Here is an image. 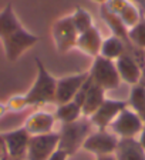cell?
Listing matches in <instances>:
<instances>
[{"mask_svg":"<svg viewBox=\"0 0 145 160\" xmlns=\"http://www.w3.org/2000/svg\"><path fill=\"white\" fill-rule=\"evenodd\" d=\"M0 42L4 50V56L12 63L17 62L39 42L36 34L30 33L20 23L10 3L0 10Z\"/></svg>","mask_w":145,"mask_h":160,"instance_id":"cell-1","label":"cell"},{"mask_svg":"<svg viewBox=\"0 0 145 160\" xmlns=\"http://www.w3.org/2000/svg\"><path fill=\"white\" fill-rule=\"evenodd\" d=\"M37 74L33 86L26 94H23L24 102L27 106H41V104L56 103V87L57 79L51 76L43 62L36 59Z\"/></svg>","mask_w":145,"mask_h":160,"instance_id":"cell-2","label":"cell"},{"mask_svg":"<svg viewBox=\"0 0 145 160\" xmlns=\"http://www.w3.org/2000/svg\"><path fill=\"white\" fill-rule=\"evenodd\" d=\"M88 73L92 83L100 86L105 92L117 89L121 83V77L118 74L115 62L105 59V57L100 56V54L97 57H94V62H92V66L88 70Z\"/></svg>","mask_w":145,"mask_h":160,"instance_id":"cell-3","label":"cell"},{"mask_svg":"<svg viewBox=\"0 0 145 160\" xmlns=\"http://www.w3.org/2000/svg\"><path fill=\"white\" fill-rule=\"evenodd\" d=\"M90 124H91L90 119H78L72 123H66L60 133L58 147L66 150L68 154H72L80 146H82L86 139L90 136Z\"/></svg>","mask_w":145,"mask_h":160,"instance_id":"cell-4","label":"cell"},{"mask_svg":"<svg viewBox=\"0 0 145 160\" xmlns=\"http://www.w3.org/2000/svg\"><path fill=\"white\" fill-rule=\"evenodd\" d=\"M51 36L57 52L61 54L68 53L71 49H74L78 39V32L74 27L71 22V16H63L56 20L51 27Z\"/></svg>","mask_w":145,"mask_h":160,"instance_id":"cell-5","label":"cell"},{"mask_svg":"<svg viewBox=\"0 0 145 160\" xmlns=\"http://www.w3.org/2000/svg\"><path fill=\"white\" fill-rule=\"evenodd\" d=\"M108 129L111 133H114L119 139L135 137L137 134H141L142 129H144V122L131 107L127 106L124 110L119 112V114L114 119V122L110 124Z\"/></svg>","mask_w":145,"mask_h":160,"instance_id":"cell-6","label":"cell"},{"mask_svg":"<svg viewBox=\"0 0 145 160\" xmlns=\"http://www.w3.org/2000/svg\"><path fill=\"white\" fill-rule=\"evenodd\" d=\"M60 134L46 133L31 136L27 149V160H49L54 150L58 147Z\"/></svg>","mask_w":145,"mask_h":160,"instance_id":"cell-7","label":"cell"},{"mask_svg":"<svg viewBox=\"0 0 145 160\" xmlns=\"http://www.w3.org/2000/svg\"><path fill=\"white\" fill-rule=\"evenodd\" d=\"M119 139L114 133L108 130H98L96 133H91L82 143V149L87 152L104 156V154H114L118 146Z\"/></svg>","mask_w":145,"mask_h":160,"instance_id":"cell-8","label":"cell"},{"mask_svg":"<svg viewBox=\"0 0 145 160\" xmlns=\"http://www.w3.org/2000/svg\"><path fill=\"white\" fill-rule=\"evenodd\" d=\"M90 73L88 72H82V73L70 74V76H64L61 79H57V87H56V103L57 104H64L72 102L76 94L78 93V90L84 84L87 79H88Z\"/></svg>","mask_w":145,"mask_h":160,"instance_id":"cell-9","label":"cell"},{"mask_svg":"<svg viewBox=\"0 0 145 160\" xmlns=\"http://www.w3.org/2000/svg\"><path fill=\"white\" fill-rule=\"evenodd\" d=\"M6 144L7 153L12 160H24L27 157V149L31 134L24 127L16 130H10L6 133H2Z\"/></svg>","mask_w":145,"mask_h":160,"instance_id":"cell-10","label":"cell"},{"mask_svg":"<svg viewBox=\"0 0 145 160\" xmlns=\"http://www.w3.org/2000/svg\"><path fill=\"white\" fill-rule=\"evenodd\" d=\"M127 106H128L127 102L105 99L104 103L98 107V110L90 117V122H91V124L98 127L100 130H107L110 124L114 122V119L119 114V112L124 110Z\"/></svg>","mask_w":145,"mask_h":160,"instance_id":"cell-11","label":"cell"},{"mask_svg":"<svg viewBox=\"0 0 145 160\" xmlns=\"http://www.w3.org/2000/svg\"><path fill=\"white\" fill-rule=\"evenodd\" d=\"M105 6L128 27V30L138 24L144 17L141 14L139 7L129 0H108Z\"/></svg>","mask_w":145,"mask_h":160,"instance_id":"cell-12","label":"cell"},{"mask_svg":"<svg viewBox=\"0 0 145 160\" xmlns=\"http://www.w3.org/2000/svg\"><path fill=\"white\" fill-rule=\"evenodd\" d=\"M115 66L117 70H118L119 77H121V82H125V83L131 84V86L139 84L142 67L129 53L125 52L124 54H121L115 60Z\"/></svg>","mask_w":145,"mask_h":160,"instance_id":"cell-13","label":"cell"},{"mask_svg":"<svg viewBox=\"0 0 145 160\" xmlns=\"http://www.w3.org/2000/svg\"><path fill=\"white\" fill-rule=\"evenodd\" d=\"M102 36L100 33V30L96 27V24L92 27H90L88 30L82 32L78 34V39H77V44L76 47L82 52L87 56L91 57H97L101 52V44H102Z\"/></svg>","mask_w":145,"mask_h":160,"instance_id":"cell-14","label":"cell"},{"mask_svg":"<svg viewBox=\"0 0 145 160\" xmlns=\"http://www.w3.org/2000/svg\"><path fill=\"white\" fill-rule=\"evenodd\" d=\"M54 120L56 119H54L53 114L47 113V112H36V113L27 117L23 127L31 136L51 133V129L54 126Z\"/></svg>","mask_w":145,"mask_h":160,"instance_id":"cell-15","label":"cell"},{"mask_svg":"<svg viewBox=\"0 0 145 160\" xmlns=\"http://www.w3.org/2000/svg\"><path fill=\"white\" fill-rule=\"evenodd\" d=\"M114 156L117 160H145V149L134 137L119 139Z\"/></svg>","mask_w":145,"mask_h":160,"instance_id":"cell-16","label":"cell"},{"mask_svg":"<svg viewBox=\"0 0 145 160\" xmlns=\"http://www.w3.org/2000/svg\"><path fill=\"white\" fill-rule=\"evenodd\" d=\"M105 100V90L101 89L100 86L91 83L88 92L86 94V99H84V103H82V116L86 117H91L92 114L96 113L98 107L104 103Z\"/></svg>","mask_w":145,"mask_h":160,"instance_id":"cell-17","label":"cell"},{"mask_svg":"<svg viewBox=\"0 0 145 160\" xmlns=\"http://www.w3.org/2000/svg\"><path fill=\"white\" fill-rule=\"evenodd\" d=\"M125 50H127V46H125V43H124V40L119 39L115 34H111V36L105 37V39L102 40L100 56L115 62L121 54L125 53Z\"/></svg>","mask_w":145,"mask_h":160,"instance_id":"cell-18","label":"cell"},{"mask_svg":"<svg viewBox=\"0 0 145 160\" xmlns=\"http://www.w3.org/2000/svg\"><path fill=\"white\" fill-rule=\"evenodd\" d=\"M56 116H57V119L61 120L64 124L72 123V122H77V120L82 116V109L78 103H76V102L72 100V102H68V103L58 104V106H57Z\"/></svg>","mask_w":145,"mask_h":160,"instance_id":"cell-19","label":"cell"},{"mask_svg":"<svg viewBox=\"0 0 145 160\" xmlns=\"http://www.w3.org/2000/svg\"><path fill=\"white\" fill-rule=\"evenodd\" d=\"M128 106L141 117L142 122H145V86H141V84L132 86Z\"/></svg>","mask_w":145,"mask_h":160,"instance_id":"cell-20","label":"cell"},{"mask_svg":"<svg viewBox=\"0 0 145 160\" xmlns=\"http://www.w3.org/2000/svg\"><path fill=\"white\" fill-rule=\"evenodd\" d=\"M70 16H71V22H72V24H74V27L77 29L78 34L94 26L91 14H90L86 9H82V7H77Z\"/></svg>","mask_w":145,"mask_h":160,"instance_id":"cell-21","label":"cell"},{"mask_svg":"<svg viewBox=\"0 0 145 160\" xmlns=\"http://www.w3.org/2000/svg\"><path fill=\"white\" fill-rule=\"evenodd\" d=\"M128 37L132 46L145 50V17H142L138 24H135L128 30Z\"/></svg>","mask_w":145,"mask_h":160,"instance_id":"cell-22","label":"cell"},{"mask_svg":"<svg viewBox=\"0 0 145 160\" xmlns=\"http://www.w3.org/2000/svg\"><path fill=\"white\" fill-rule=\"evenodd\" d=\"M6 107H7V110L19 112V110H23L24 107H27V104H26V102H24L23 96H13L7 100Z\"/></svg>","mask_w":145,"mask_h":160,"instance_id":"cell-23","label":"cell"},{"mask_svg":"<svg viewBox=\"0 0 145 160\" xmlns=\"http://www.w3.org/2000/svg\"><path fill=\"white\" fill-rule=\"evenodd\" d=\"M68 156H70V154L67 153L66 150L57 147L53 153H51V156L49 157V160H67V159H68Z\"/></svg>","mask_w":145,"mask_h":160,"instance_id":"cell-24","label":"cell"},{"mask_svg":"<svg viewBox=\"0 0 145 160\" xmlns=\"http://www.w3.org/2000/svg\"><path fill=\"white\" fill-rule=\"evenodd\" d=\"M9 156L7 153V149H6V144H4V140H3V136L0 133V160H6Z\"/></svg>","mask_w":145,"mask_h":160,"instance_id":"cell-25","label":"cell"},{"mask_svg":"<svg viewBox=\"0 0 145 160\" xmlns=\"http://www.w3.org/2000/svg\"><path fill=\"white\" fill-rule=\"evenodd\" d=\"M97 160H117V157L114 154H104V156H98Z\"/></svg>","mask_w":145,"mask_h":160,"instance_id":"cell-26","label":"cell"},{"mask_svg":"<svg viewBox=\"0 0 145 160\" xmlns=\"http://www.w3.org/2000/svg\"><path fill=\"white\" fill-rule=\"evenodd\" d=\"M129 2H132L134 4H137L138 7H142L145 10V0H129Z\"/></svg>","mask_w":145,"mask_h":160,"instance_id":"cell-27","label":"cell"},{"mask_svg":"<svg viewBox=\"0 0 145 160\" xmlns=\"http://www.w3.org/2000/svg\"><path fill=\"white\" fill-rule=\"evenodd\" d=\"M139 143H141V146L145 149V127L142 129V132H141V139H139Z\"/></svg>","mask_w":145,"mask_h":160,"instance_id":"cell-28","label":"cell"},{"mask_svg":"<svg viewBox=\"0 0 145 160\" xmlns=\"http://www.w3.org/2000/svg\"><path fill=\"white\" fill-rule=\"evenodd\" d=\"M139 84H141V86H145V66L142 67V72H141V80H139Z\"/></svg>","mask_w":145,"mask_h":160,"instance_id":"cell-29","label":"cell"},{"mask_svg":"<svg viewBox=\"0 0 145 160\" xmlns=\"http://www.w3.org/2000/svg\"><path fill=\"white\" fill-rule=\"evenodd\" d=\"M7 112V107H6V103H0V117L3 116L4 113Z\"/></svg>","mask_w":145,"mask_h":160,"instance_id":"cell-30","label":"cell"},{"mask_svg":"<svg viewBox=\"0 0 145 160\" xmlns=\"http://www.w3.org/2000/svg\"><path fill=\"white\" fill-rule=\"evenodd\" d=\"M92 2H96V3H98L100 6H101V4H105L108 0H92Z\"/></svg>","mask_w":145,"mask_h":160,"instance_id":"cell-31","label":"cell"},{"mask_svg":"<svg viewBox=\"0 0 145 160\" xmlns=\"http://www.w3.org/2000/svg\"><path fill=\"white\" fill-rule=\"evenodd\" d=\"M6 160H12V159H10V157H7V159H6Z\"/></svg>","mask_w":145,"mask_h":160,"instance_id":"cell-32","label":"cell"},{"mask_svg":"<svg viewBox=\"0 0 145 160\" xmlns=\"http://www.w3.org/2000/svg\"><path fill=\"white\" fill-rule=\"evenodd\" d=\"M144 57H145V50H144Z\"/></svg>","mask_w":145,"mask_h":160,"instance_id":"cell-33","label":"cell"}]
</instances>
